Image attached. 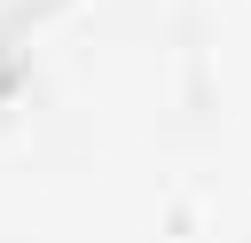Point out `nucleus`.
Instances as JSON below:
<instances>
[]
</instances>
